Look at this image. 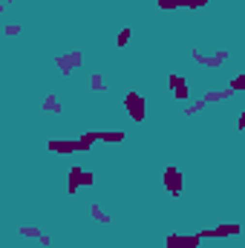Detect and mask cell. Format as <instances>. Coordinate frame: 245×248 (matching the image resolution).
<instances>
[{"mask_svg":"<svg viewBox=\"0 0 245 248\" xmlns=\"http://www.w3.org/2000/svg\"><path fill=\"white\" fill-rule=\"evenodd\" d=\"M168 87H170V95L176 98V101H190V87H187V81H184L182 75H168Z\"/></svg>","mask_w":245,"mask_h":248,"instance_id":"8","label":"cell"},{"mask_svg":"<svg viewBox=\"0 0 245 248\" xmlns=\"http://www.w3.org/2000/svg\"><path fill=\"white\" fill-rule=\"evenodd\" d=\"M156 6H159V9H179L176 0H156Z\"/></svg>","mask_w":245,"mask_h":248,"instance_id":"21","label":"cell"},{"mask_svg":"<svg viewBox=\"0 0 245 248\" xmlns=\"http://www.w3.org/2000/svg\"><path fill=\"white\" fill-rule=\"evenodd\" d=\"M17 234H20L23 240H38V243L44 240V231H41V228H35V225H20V228H17Z\"/></svg>","mask_w":245,"mask_h":248,"instance_id":"12","label":"cell"},{"mask_svg":"<svg viewBox=\"0 0 245 248\" xmlns=\"http://www.w3.org/2000/svg\"><path fill=\"white\" fill-rule=\"evenodd\" d=\"M46 150L49 153H58V156H69V153H87L92 147L78 136V139H49L46 141Z\"/></svg>","mask_w":245,"mask_h":248,"instance_id":"1","label":"cell"},{"mask_svg":"<svg viewBox=\"0 0 245 248\" xmlns=\"http://www.w3.org/2000/svg\"><path fill=\"white\" fill-rule=\"evenodd\" d=\"M90 87H92V90H95V93H104V90H107V84H104V78H101V75H98V72H95V75H92V78H90Z\"/></svg>","mask_w":245,"mask_h":248,"instance_id":"19","label":"cell"},{"mask_svg":"<svg viewBox=\"0 0 245 248\" xmlns=\"http://www.w3.org/2000/svg\"><path fill=\"white\" fill-rule=\"evenodd\" d=\"M130 38H133V29H130V26H124L122 32L116 35V46H119V49H124V46L130 44Z\"/></svg>","mask_w":245,"mask_h":248,"instance_id":"15","label":"cell"},{"mask_svg":"<svg viewBox=\"0 0 245 248\" xmlns=\"http://www.w3.org/2000/svg\"><path fill=\"white\" fill-rule=\"evenodd\" d=\"M162 185H165V190H168L170 196H182V190H184V170H179L176 165L165 168V170H162Z\"/></svg>","mask_w":245,"mask_h":248,"instance_id":"3","label":"cell"},{"mask_svg":"<svg viewBox=\"0 0 245 248\" xmlns=\"http://www.w3.org/2000/svg\"><path fill=\"white\" fill-rule=\"evenodd\" d=\"M92 182H95L92 170H87V168H69V179H66V187H69V193H78L81 187L92 185Z\"/></svg>","mask_w":245,"mask_h":248,"instance_id":"5","label":"cell"},{"mask_svg":"<svg viewBox=\"0 0 245 248\" xmlns=\"http://www.w3.org/2000/svg\"><path fill=\"white\" fill-rule=\"evenodd\" d=\"M9 3H12V0H3V9H6V6H9Z\"/></svg>","mask_w":245,"mask_h":248,"instance_id":"23","label":"cell"},{"mask_svg":"<svg viewBox=\"0 0 245 248\" xmlns=\"http://www.w3.org/2000/svg\"><path fill=\"white\" fill-rule=\"evenodd\" d=\"M176 6L179 9H205L208 0H176Z\"/></svg>","mask_w":245,"mask_h":248,"instance_id":"16","label":"cell"},{"mask_svg":"<svg viewBox=\"0 0 245 248\" xmlns=\"http://www.w3.org/2000/svg\"><path fill=\"white\" fill-rule=\"evenodd\" d=\"M3 32H6V38H17V35H20V26H17V23H6Z\"/></svg>","mask_w":245,"mask_h":248,"instance_id":"20","label":"cell"},{"mask_svg":"<svg viewBox=\"0 0 245 248\" xmlns=\"http://www.w3.org/2000/svg\"><path fill=\"white\" fill-rule=\"evenodd\" d=\"M202 237L199 234H168L165 237V248H199Z\"/></svg>","mask_w":245,"mask_h":248,"instance_id":"7","label":"cell"},{"mask_svg":"<svg viewBox=\"0 0 245 248\" xmlns=\"http://www.w3.org/2000/svg\"><path fill=\"white\" fill-rule=\"evenodd\" d=\"M90 217H92L95 222H101V225H110V222H113V217H110L101 205H92V208H90Z\"/></svg>","mask_w":245,"mask_h":248,"instance_id":"13","label":"cell"},{"mask_svg":"<svg viewBox=\"0 0 245 248\" xmlns=\"http://www.w3.org/2000/svg\"><path fill=\"white\" fill-rule=\"evenodd\" d=\"M208 107V101H193V104H184V116H196Z\"/></svg>","mask_w":245,"mask_h":248,"instance_id":"17","label":"cell"},{"mask_svg":"<svg viewBox=\"0 0 245 248\" xmlns=\"http://www.w3.org/2000/svg\"><path fill=\"white\" fill-rule=\"evenodd\" d=\"M44 110H46V113L61 116V113H63V104L58 101V95H46V98H44Z\"/></svg>","mask_w":245,"mask_h":248,"instance_id":"14","label":"cell"},{"mask_svg":"<svg viewBox=\"0 0 245 248\" xmlns=\"http://www.w3.org/2000/svg\"><path fill=\"white\" fill-rule=\"evenodd\" d=\"M190 58L199 63V66H208V69H219L222 63L231 58V52H228V49H219V52H214V55H202L199 49H190Z\"/></svg>","mask_w":245,"mask_h":248,"instance_id":"6","label":"cell"},{"mask_svg":"<svg viewBox=\"0 0 245 248\" xmlns=\"http://www.w3.org/2000/svg\"><path fill=\"white\" fill-rule=\"evenodd\" d=\"M0 248H9V246H0Z\"/></svg>","mask_w":245,"mask_h":248,"instance_id":"24","label":"cell"},{"mask_svg":"<svg viewBox=\"0 0 245 248\" xmlns=\"http://www.w3.org/2000/svg\"><path fill=\"white\" fill-rule=\"evenodd\" d=\"M237 130H245V110L240 113V119H237Z\"/></svg>","mask_w":245,"mask_h":248,"instance_id":"22","label":"cell"},{"mask_svg":"<svg viewBox=\"0 0 245 248\" xmlns=\"http://www.w3.org/2000/svg\"><path fill=\"white\" fill-rule=\"evenodd\" d=\"M95 133H98V141H104V144H122L127 139L122 130H95Z\"/></svg>","mask_w":245,"mask_h":248,"instance_id":"11","label":"cell"},{"mask_svg":"<svg viewBox=\"0 0 245 248\" xmlns=\"http://www.w3.org/2000/svg\"><path fill=\"white\" fill-rule=\"evenodd\" d=\"M81 63H84V52H78V49L69 52V55H58V58H55V66L61 69V75H69V72L78 69Z\"/></svg>","mask_w":245,"mask_h":248,"instance_id":"9","label":"cell"},{"mask_svg":"<svg viewBox=\"0 0 245 248\" xmlns=\"http://www.w3.org/2000/svg\"><path fill=\"white\" fill-rule=\"evenodd\" d=\"M124 110H127V116H130L133 124H144V119H147V101H144V95L136 93V90H130L124 95Z\"/></svg>","mask_w":245,"mask_h":248,"instance_id":"2","label":"cell"},{"mask_svg":"<svg viewBox=\"0 0 245 248\" xmlns=\"http://www.w3.org/2000/svg\"><path fill=\"white\" fill-rule=\"evenodd\" d=\"M231 90H234V93H245V72H240V75L231 78Z\"/></svg>","mask_w":245,"mask_h":248,"instance_id":"18","label":"cell"},{"mask_svg":"<svg viewBox=\"0 0 245 248\" xmlns=\"http://www.w3.org/2000/svg\"><path fill=\"white\" fill-rule=\"evenodd\" d=\"M202 240H228V237H240L243 234V228L237 225V222H222V225H216V228H202V231H196Z\"/></svg>","mask_w":245,"mask_h":248,"instance_id":"4","label":"cell"},{"mask_svg":"<svg viewBox=\"0 0 245 248\" xmlns=\"http://www.w3.org/2000/svg\"><path fill=\"white\" fill-rule=\"evenodd\" d=\"M234 95V90L231 87H225V90H205V95H202V101H208V104H214V101H228Z\"/></svg>","mask_w":245,"mask_h":248,"instance_id":"10","label":"cell"}]
</instances>
